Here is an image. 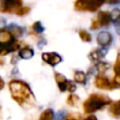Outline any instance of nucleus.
Instances as JSON below:
<instances>
[{
	"label": "nucleus",
	"mask_w": 120,
	"mask_h": 120,
	"mask_svg": "<svg viewBox=\"0 0 120 120\" xmlns=\"http://www.w3.org/2000/svg\"><path fill=\"white\" fill-rule=\"evenodd\" d=\"M8 87L13 99L22 108L28 109L35 103L34 95L30 87L22 81L13 80L8 83Z\"/></svg>",
	"instance_id": "f257e3e1"
},
{
	"label": "nucleus",
	"mask_w": 120,
	"mask_h": 120,
	"mask_svg": "<svg viewBox=\"0 0 120 120\" xmlns=\"http://www.w3.org/2000/svg\"><path fill=\"white\" fill-rule=\"evenodd\" d=\"M110 103L111 99L108 97L100 94H92L83 102V110L86 113H92L102 109Z\"/></svg>",
	"instance_id": "f03ea898"
},
{
	"label": "nucleus",
	"mask_w": 120,
	"mask_h": 120,
	"mask_svg": "<svg viewBox=\"0 0 120 120\" xmlns=\"http://www.w3.org/2000/svg\"><path fill=\"white\" fill-rule=\"evenodd\" d=\"M106 0H76L74 3V8L79 11H97Z\"/></svg>",
	"instance_id": "7ed1b4c3"
},
{
	"label": "nucleus",
	"mask_w": 120,
	"mask_h": 120,
	"mask_svg": "<svg viewBox=\"0 0 120 120\" xmlns=\"http://www.w3.org/2000/svg\"><path fill=\"white\" fill-rule=\"evenodd\" d=\"M22 7V0H0V11L3 13H17Z\"/></svg>",
	"instance_id": "20e7f679"
},
{
	"label": "nucleus",
	"mask_w": 120,
	"mask_h": 120,
	"mask_svg": "<svg viewBox=\"0 0 120 120\" xmlns=\"http://www.w3.org/2000/svg\"><path fill=\"white\" fill-rule=\"evenodd\" d=\"M95 84L98 88H101V89H107V90H112L113 88L118 87L113 82L109 81L108 78H106L105 76L102 75H98L96 77L95 80Z\"/></svg>",
	"instance_id": "39448f33"
},
{
	"label": "nucleus",
	"mask_w": 120,
	"mask_h": 120,
	"mask_svg": "<svg viewBox=\"0 0 120 120\" xmlns=\"http://www.w3.org/2000/svg\"><path fill=\"white\" fill-rule=\"evenodd\" d=\"M15 42L13 35L5 29H0V45L1 46H10Z\"/></svg>",
	"instance_id": "423d86ee"
},
{
	"label": "nucleus",
	"mask_w": 120,
	"mask_h": 120,
	"mask_svg": "<svg viewBox=\"0 0 120 120\" xmlns=\"http://www.w3.org/2000/svg\"><path fill=\"white\" fill-rule=\"evenodd\" d=\"M42 59L51 66H56L62 61V57L56 52H43Z\"/></svg>",
	"instance_id": "0eeeda50"
},
{
	"label": "nucleus",
	"mask_w": 120,
	"mask_h": 120,
	"mask_svg": "<svg viewBox=\"0 0 120 120\" xmlns=\"http://www.w3.org/2000/svg\"><path fill=\"white\" fill-rule=\"evenodd\" d=\"M112 37L107 31H102V32L98 33V35L97 37L98 44L100 45L101 47H105V46L110 45L111 42H112Z\"/></svg>",
	"instance_id": "6e6552de"
},
{
	"label": "nucleus",
	"mask_w": 120,
	"mask_h": 120,
	"mask_svg": "<svg viewBox=\"0 0 120 120\" xmlns=\"http://www.w3.org/2000/svg\"><path fill=\"white\" fill-rule=\"evenodd\" d=\"M98 21L100 24V26H108L112 21L110 13H108L107 11H100L98 12Z\"/></svg>",
	"instance_id": "1a4fd4ad"
},
{
	"label": "nucleus",
	"mask_w": 120,
	"mask_h": 120,
	"mask_svg": "<svg viewBox=\"0 0 120 120\" xmlns=\"http://www.w3.org/2000/svg\"><path fill=\"white\" fill-rule=\"evenodd\" d=\"M33 55H34V51L28 46H26L19 51V56L22 59H30L33 57Z\"/></svg>",
	"instance_id": "9d476101"
},
{
	"label": "nucleus",
	"mask_w": 120,
	"mask_h": 120,
	"mask_svg": "<svg viewBox=\"0 0 120 120\" xmlns=\"http://www.w3.org/2000/svg\"><path fill=\"white\" fill-rule=\"evenodd\" d=\"M109 112L112 116L118 117L120 115V100L112 103V105L109 108Z\"/></svg>",
	"instance_id": "9b49d317"
},
{
	"label": "nucleus",
	"mask_w": 120,
	"mask_h": 120,
	"mask_svg": "<svg viewBox=\"0 0 120 120\" xmlns=\"http://www.w3.org/2000/svg\"><path fill=\"white\" fill-rule=\"evenodd\" d=\"M54 119V112L52 109H46L42 112L39 116V120H53Z\"/></svg>",
	"instance_id": "f8f14e48"
},
{
	"label": "nucleus",
	"mask_w": 120,
	"mask_h": 120,
	"mask_svg": "<svg viewBox=\"0 0 120 120\" xmlns=\"http://www.w3.org/2000/svg\"><path fill=\"white\" fill-rule=\"evenodd\" d=\"M8 29H9V32H10V33L13 35V37H15V38H19V37H21V36L22 35V27H20V26H18V25L11 24V25H9Z\"/></svg>",
	"instance_id": "ddd939ff"
},
{
	"label": "nucleus",
	"mask_w": 120,
	"mask_h": 120,
	"mask_svg": "<svg viewBox=\"0 0 120 120\" xmlns=\"http://www.w3.org/2000/svg\"><path fill=\"white\" fill-rule=\"evenodd\" d=\"M74 80L76 82L79 83H84L86 81V76L85 73L82 71H75L74 73Z\"/></svg>",
	"instance_id": "4468645a"
},
{
	"label": "nucleus",
	"mask_w": 120,
	"mask_h": 120,
	"mask_svg": "<svg viewBox=\"0 0 120 120\" xmlns=\"http://www.w3.org/2000/svg\"><path fill=\"white\" fill-rule=\"evenodd\" d=\"M79 36H80V38H81V39H82V41L90 42V41L92 40L91 35H90L88 32L84 31V30H80V31H79Z\"/></svg>",
	"instance_id": "2eb2a0df"
},
{
	"label": "nucleus",
	"mask_w": 120,
	"mask_h": 120,
	"mask_svg": "<svg viewBox=\"0 0 120 120\" xmlns=\"http://www.w3.org/2000/svg\"><path fill=\"white\" fill-rule=\"evenodd\" d=\"M78 101H79V97L74 94H70L67 98V103L70 106H75Z\"/></svg>",
	"instance_id": "dca6fc26"
},
{
	"label": "nucleus",
	"mask_w": 120,
	"mask_h": 120,
	"mask_svg": "<svg viewBox=\"0 0 120 120\" xmlns=\"http://www.w3.org/2000/svg\"><path fill=\"white\" fill-rule=\"evenodd\" d=\"M110 16H111V19L113 22H117L118 20H120V9H118V8L112 9L110 13Z\"/></svg>",
	"instance_id": "f3484780"
},
{
	"label": "nucleus",
	"mask_w": 120,
	"mask_h": 120,
	"mask_svg": "<svg viewBox=\"0 0 120 120\" xmlns=\"http://www.w3.org/2000/svg\"><path fill=\"white\" fill-rule=\"evenodd\" d=\"M32 28L36 33H42L44 31V27L40 22H35L32 25Z\"/></svg>",
	"instance_id": "a211bd4d"
},
{
	"label": "nucleus",
	"mask_w": 120,
	"mask_h": 120,
	"mask_svg": "<svg viewBox=\"0 0 120 120\" xmlns=\"http://www.w3.org/2000/svg\"><path fill=\"white\" fill-rule=\"evenodd\" d=\"M113 69H114L115 75L120 76V53H119V54L117 55V57H116V61H115Z\"/></svg>",
	"instance_id": "6ab92c4d"
},
{
	"label": "nucleus",
	"mask_w": 120,
	"mask_h": 120,
	"mask_svg": "<svg viewBox=\"0 0 120 120\" xmlns=\"http://www.w3.org/2000/svg\"><path fill=\"white\" fill-rule=\"evenodd\" d=\"M97 68L99 72H104L106 71L108 68H109V65L107 63H104V62H99L98 64H97Z\"/></svg>",
	"instance_id": "aec40b11"
},
{
	"label": "nucleus",
	"mask_w": 120,
	"mask_h": 120,
	"mask_svg": "<svg viewBox=\"0 0 120 120\" xmlns=\"http://www.w3.org/2000/svg\"><path fill=\"white\" fill-rule=\"evenodd\" d=\"M29 11H30V8H28V7H22L18 10V12L16 13V15L17 16H23V15H26Z\"/></svg>",
	"instance_id": "412c9836"
},
{
	"label": "nucleus",
	"mask_w": 120,
	"mask_h": 120,
	"mask_svg": "<svg viewBox=\"0 0 120 120\" xmlns=\"http://www.w3.org/2000/svg\"><path fill=\"white\" fill-rule=\"evenodd\" d=\"M54 78H55V81H56L57 83H60V82H63L67 81L66 77L63 76V75L60 74V73H55V74H54Z\"/></svg>",
	"instance_id": "4be33fe9"
},
{
	"label": "nucleus",
	"mask_w": 120,
	"mask_h": 120,
	"mask_svg": "<svg viewBox=\"0 0 120 120\" xmlns=\"http://www.w3.org/2000/svg\"><path fill=\"white\" fill-rule=\"evenodd\" d=\"M76 90V86H75V84L72 82H69L68 81V91H69L70 93H72V92H74Z\"/></svg>",
	"instance_id": "5701e85b"
},
{
	"label": "nucleus",
	"mask_w": 120,
	"mask_h": 120,
	"mask_svg": "<svg viewBox=\"0 0 120 120\" xmlns=\"http://www.w3.org/2000/svg\"><path fill=\"white\" fill-rule=\"evenodd\" d=\"M99 27H100V24H99V22H98V20L92 22V24H91V29H92V30H96V29H98V28H99Z\"/></svg>",
	"instance_id": "b1692460"
},
{
	"label": "nucleus",
	"mask_w": 120,
	"mask_h": 120,
	"mask_svg": "<svg viewBox=\"0 0 120 120\" xmlns=\"http://www.w3.org/2000/svg\"><path fill=\"white\" fill-rule=\"evenodd\" d=\"M113 82H114L117 86H120V76L115 75V77H114V79H113Z\"/></svg>",
	"instance_id": "393cba45"
},
{
	"label": "nucleus",
	"mask_w": 120,
	"mask_h": 120,
	"mask_svg": "<svg viewBox=\"0 0 120 120\" xmlns=\"http://www.w3.org/2000/svg\"><path fill=\"white\" fill-rule=\"evenodd\" d=\"M82 120H98V119H97V117H96V116H94V115H89V116H87V117L83 118Z\"/></svg>",
	"instance_id": "a878e982"
},
{
	"label": "nucleus",
	"mask_w": 120,
	"mask_h": 120,
	"mask_svg": "<svg viewBox=\"0 0 120 120\" xmlns=\"http://www.w3.org/2000/svg\"><path fill=\"white\" fill-rule=\"evenodd\" d=\"M109 4H118L120 1L119 0H106Z\"/></svg>",
	"instance_id": "bb28decb"
},
{
	"label": "nucleus",
	"mask_w": 120,
	"mask_h": 120,
	"mask_svg": "<svg viewBox=\"0 0 120 120\" xmlns=\"http://www.w3.org/2000/svg\"><path fill=\"white\" fill-rule=\"evenodd\" d=\"M66 120H78L76 117H74V116H71V115H69V116H68L67 117V119Z\"/></svg>",
	"instance_id": "cd10ccee"
},
{
	"label": "nucleus",
	"mask_w": 120,
	"mask_h": 120,
	"mask_svg": "<svg viewBox=\"0 0 120 120\" xmlns=\"http://www.w3.org/2000/svg\"><path fill=\"white\" fill-rule=\"evenodd\" d=\"M3 86H4V82L0 79V89H2V88H3Z\"/></svg>",
	"instance_id": "c85d7f7f"
},
{
	"label": "nucleus",
	"mask_w": 120,
	"mask_h": 120,
	"mask_svg": "<svg viewBox=\"0 0 120 120\" xmlns=\"http://www.w3.org/2000/svg\"><path fill=\"white\" fill-rule=\"evenodd\" d=\"M2 64H3V61H1V60H0V65H2Z\"/></svg>",
	"instance_id": "c756f323"
}]
</instances>
